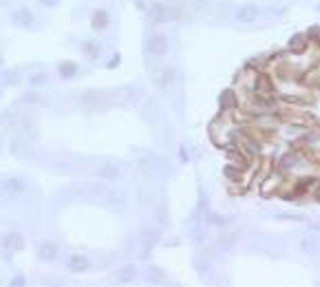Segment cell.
I'll return each instance as SVG.
<instances>
[{
	"mask_svg": "<svg viewBox=\"0 0 320 287\" xmlns=\"http://www.w3.org/2000/svg\"><path fill=\"white\" fill-rule=\"evenodd\" d=\"M0 190L9 199H20L27 193V181L20 179V177H7V179L0 181Z\"/></svg>",
	"mask_w": 320,
	"mask_h": 287,
	"instance_id": "6da1fadb",
	"label": "cell"
},
{
	"mask_svg": "<svg viewBox=\"0 0 320 287\" xmlns=\"http://www.w3.org/2000/svg\"><path fill=\"white\" fill-rule=\"evenodd\" d=\"M175 80H177V71L173 66H161V69L153 71V82L157 88H161V91H166V88L173 86Z\"/></svg>",
	"mask_w": 320,
	"mask_h": 287,
	"instance_id": "7a4b0ae2",
	"label": "cell"
},
{
	"mask_svg": "<svg viewBox=\"0 0 320 287\" xmlns=\"http://www.w3.org/2000/svg\"><path fill=\"white\" fill-rule=\"evenodd\" d=\"M137 166H139L141 175H148V177L161 175V170H168V166L163 164L161 159H157V157H144V159L137 161Z\"/></svg>",
	"mask_w": 320,
	"mask_h": 287,
	"instance_id": "3957f363",
	"label": "cell"
},
{
	"mask_svg": "<svg viewBox=\"0 0 320 287\" xmlns=\"http://www.w3.org/2000/svg\"><path fill=\"white\" fill-rule=\"evenodd\" d=\"M146 51L148 55L153 58H161L168 53V40L163 38V35H150V38L146 40Z\"/></svg>",
	"mask_w": 320,
	"mask_h": 287,
	"instance_id": "277c9868",
	"label": "cell"
},
{
	"mask_svg": "<svg viewBox=\"0 0 320 287\" xmlns=\"http://www.w3.org/2000/svg\"><path fill=\"white\" fill-rule=\"evenodd\" d=\"M22 247H25V239H22L20 232H9V234H5L3 237V250H7L9 254L18 252V250H22Z\"/></svg>",
	"mask_w": 320,
	"mask_h": 287,
	"instance_id": "5b68a950",
	"label": "cell"
},
{
	"mask_svg": "<svg viewBox=\"0 0 320 287\" xmlns=\"http://www.w3.org/2000/svg\"><path fill=\"white\" fill-rule=\"evenodd\" d=\"M236 22H241V25H250V22H254L258 18V7L256 5H243L239 11L234 13Z\"/></svg>",
	"mask_w": 320,
	"mask_h": 287,
	"instance_id": "8992f818",
	"label": "cell"
},
{
	"mask_svg": "<svg viewBox=\"0 0 320 287\" xmlns=\"http://www.w3.org/2000/svg\"><path fill=\"white\" fill-rule=\"evenodd\" d=\"M69 270L73 272V274H86V272L91 270V261H88L86 256H82V254H73L69 259Z\"/></svg>",
	"mask_w": 320,
	"mask_h": 287,
	"instance_id": "52a82bcc",
	"label": "cell"
},
{
	"mask_svg": "<svg viewBox=\"0 0 320 287\" xmlns=\"http://www.w3.org/2000/svg\"><path fill=\"white\" fill-rule=\"evenodd\" d=\"M55 256H58V245L53 241H44L38 245V259L40 261L51 263V261H55Z\"/></svg>",
	"mask_w": 320,
	"mask_h": 287,
	"instance_id": "ba28073f",
	"label": "cell"
},
{
	"mask_svg": "<svg viewBox=\"0 0 320 287\" xmlns=\"http://www.w3.org/2000/svg\"><path fill=\"white\" fill-rule=\"evenodd\" d=\"M98 177L100 179H108V181H120L124 175H122V168L117 164H104V166H100Z\"/></svg>",
	"mask_w": 320,
	"mask_h": 287,
	"instance_id": "9c48e42d",
	"label": "cell"
},
{
	"mask_svg": "<svg viewBox=\"0 0 320 287\" xmlns=\"http://www.w3.org/2000/svg\"><path fill=\"white\" fill-rule=\"evenodd\" d=\"M11 22L16 27H22V29H29L35 22V16L29 9H18V11H13V16H11Z\"/></svg>",
	"mask_w": 320,
	"mask_h": 287,
	"instance_id": "30bf717a",
	"label": "cell"
},
{
	"mask_svg": "<svg viewBox=\"0 0 320 287\" xmlns=\"http://www.w3.org/2000/svg\"><path fill=\"white\" fill-rule=\"evenodd\" d=\"M141 117H144L146 122H150V124L157 122L159 120V106H157V102L148 98L144 104H141Z\"/></svg>",
	"mask_w": 320,
	"mask_h": 287,
	"instance_id": "8fae6325",
	"label": "cell"
},
{
	"mask_svg": "<svg viewBox=\"0 0 320 287\" xmlns=\"http://www.w3.org/2000/svg\"><path fill=\"white\" fill-rule=\"evenodd\" d=\"M110 25V18H108V11H104V9H98L91 16V27L95 29V31H104V29H108Z\"/></svg>",
	"mask_w": 320,
	"mask_h": 287,
	"instance_id": "7c38bea8",
	"label": "cell"
},
{
	"mask_svg": "<svg viewBox=\"0 0 320 287\" xmlns=\"http://www.w3.org/2000/svg\"><path fill=\"white\" fill-rule=\"evenodd\" d=\"M78 64L76 62H71V60H64V62H60L58 64V75H60L62 80H73L78 75Z\"/></svg>",
	"mask_w": 320,
	"mask_h": 287,
	"instance_id": "4fadbf2b",
	"label": "cell"
},
{
	"mask_svg": "<svg viewBox=\"0 0 320 287\" xmlns=\"http://www.w3.org/2000/svg\"><path fill=\"white\" fill-rule=\"evenodd\" d=\"M296 164H300V157H298V155H294V152H287V155H283V157L278 159L280 170H289V168H294Z\"/></svg>",
	"mask_w": 320,
	"mask_h": 287,
	"instance_id": "5bb4252c",
	"label": "cell"
},
{
	"mask_svg": "<svg viewBox=\"0 0 320 287\" xmlns=\"http://www.w3.org/2000/svg\"><path fill=\"white\" fill-rule=\"evenodd\" d=\"M82 53H84L88 60H98V55H100V44H98V42H84V44H82Z\"/></svg>",
	"mask_w": 320,
	"mask_h": 287,
	"instance_id": "9a60e30c",
	"label": "cell"
},
{
	"mask_svg": "<svg viewBox=\"0 0 320 287\" xmlns=\"http://www.w3.org/2000/svg\"><path fill=\"white\" fill-rule=\"evenodd\" d=\"M122 93H124L126 102H130V104H137V102H141V88H137V86L122 88Z\"/></svg>",
	"mask_w": 320,
	"mask_h": 287,
	"instance_id": "2e32d148",
	"label": "cell"
},
{
	"mask_svg": "<svg viewBox=\"0 0 320 287\" xmlns=\"http://www.w3.org/2000/svg\"><path fill=\"white\" fill-rule=\"evenodd\" d=\"M0 80H3V84H7V86H16V84H20V73L18 71H3Z\"/></svg>",
	"mask_w": 320,
	"mask_h": 287,
	"instance_id": "e0dca14e",
	"label": "cell"
},
{
	"mask_svg": "<svg viewBox=\"0 0 320 287\" xmlns=\"http://www.w3.org/2000/svg\"><path fill=\"white\" fill-rule=\"evenodd\" d=\"M135 267L133 265H126V267H122L120 272H117V281H122V283H128V281H133L135 278Z\"/></svg>",
	"mask_w": 320,
	"mask_h": 287,
	"instance_id": "ac0fdd59",
	"label": "cell"
},
{
	"mask_svg": "<svg viewBox=\"0 0 320 287\" xmlns=\"http://www.w3.org/2000/svg\"><path fill=\"white\" fill-rule=\"evenodd\" d=\"M150 18H153L155 22L166 20V18H168V16H166V7H163V5H155L153 9H150Z\"/></svg>",
	"mask_w": 320,
	"mask_h": 287,
	"instance_id": "d6986e66",
	"label": "cell"
},
{
	"mask_svg": "<svg viewBox=\"0 0 320 287\" xmlns=\"http://www.w3.org/2000/svg\"><path fill=\"white\" fill-rule=\"evenodd\" d=\"M106 201L113 203V205H122L124 203V195L120 193V190H110V193L106 195Z\"/></svg>",
	"mask_w": 320,
	"mask_h": 287,
	"instance_id": "ffe728a7",
	"label": "cell"
},
{
	"mask_svg": "<svg viewBox=\"0 0 320 287\" xmlns=\"http://www.w3.org/2000/svg\"><path fill=\"white\" fill-rule=\"evenodd\" d=\"M47 80H49V75L44 71H40V73H35V75H31V84L33 86H42Z\"/></svg>",
	"mask_w": 320,
	"mask_h": 287,
	"instance_id": "44dd1931",
	"label": "cell"
},
{
	"mask_svg": "<svg viewBox=\"0 0 320 287\" xmlns=\"http://www.w3.org/2000/svg\"><path fill=\"white\" fill-rule=\"evenodd\" d=\"M300 247L305 250V252H309V254H314V252H316V245H314V241H311V239L303 241V243H300Z\"/></svg>",
	"mask_w": 320,
	"mask_h": 287,
	"instance_id": "7402d4cb",
	"label": "cell"
},
{
	"mask_svg": "<svg viewBox=\"0 0 320 287\" xmlns=\"http://www.w3.org/2000/svg\"><path fill=\"white\" fill-rule=\"evenodd\" d=\"M38 3L42 5V7H55L60 0H38Z\"/></svg>",
	"mask_w": 320,
	"mask_h": 287,
	"instance_id": "603a6c76",
	"label": "cell"
},
{
	"mask_svg": "<svg viewBox=\"0 0 320 287\" xmlns=\"http://www.w3.org/2000/svg\"><path fill=\"white\" fill-rule=\"evenodd\" d=\"M22 100H25L27 104H35V102H38V98H35V95H31V93H27V95H25V98H22Z\"/></svg>",
	"mask_w": 320,
	"mask_h": 287,
	"instance_id": "cb8c5ba5",
	"label": "cell"
},
{
	"mask_svg": "<svg viewBox=\"0 0 320 287\" xmlns=\"http://www.w3.org/2000/svg\"><path fill=\"white\" fill-rule=\"evenodd\" d=\"M18 285H25V278H22V276H16L11 281V287H18Z\"/></svg>",
	"mask_w": 320,
	"mask_h": 287,
	"instance_id": "d4e9b609",
	"label": "cell"
},
{
	"mask_svg": "<svg viewBox=\"0 0 320 287\" xmlns=\"http://www.w3.org/2000/svg\"><path fill=\"white\" fill-rule=\"evenodd\" d=\"M0 66H3V51H0Z\"/></svg>",
	"mask_w": 320,
	"mask_h": 287,
	"instance_id": "484cf974",
	"label": "cell"
}]
</instances>
